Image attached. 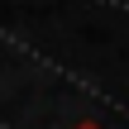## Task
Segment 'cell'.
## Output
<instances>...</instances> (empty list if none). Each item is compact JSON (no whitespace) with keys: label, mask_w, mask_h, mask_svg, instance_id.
I'll use <instances>...</instances> for the list:
<instances>
[{"label":"cell","mask_w":129,"mask_h":129,"mask_svg":"<svg viewBox=\"0 0 129 129\" xmlns=\"http://www.w3.org/2000/svg\"><path fill=\"white\" fill-rule=\"evenodd\" d=\"M72 129H105V124H96V120H81V124H72Z\"/></svg>","instance_id":"1"}]
</instances>
